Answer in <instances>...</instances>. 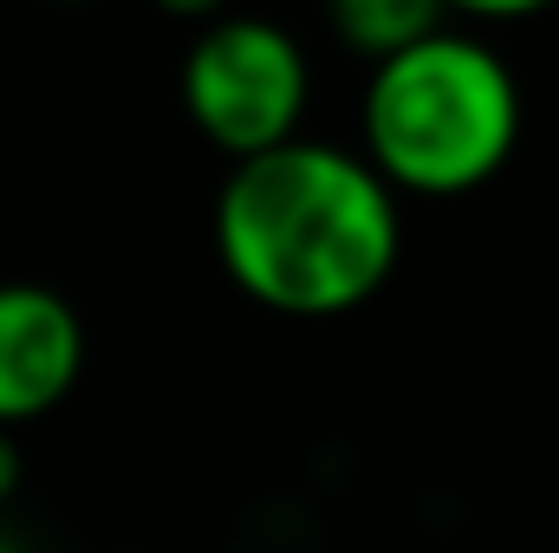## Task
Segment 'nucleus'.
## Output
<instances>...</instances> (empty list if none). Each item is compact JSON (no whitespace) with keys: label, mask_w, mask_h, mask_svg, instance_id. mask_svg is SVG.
Segmentation results:
<instances>
[{"label":"nucleus","mask_w":559,"mask_h":553,"mask_svg":"<svg viewBox=\"0 0 559 553\" xmlns=\"http://www.w3.org/2000/svg\"><path fill=\"white\" fill-rule=\"evenodd\" d=\"M215 255L254 306L280 319H338L397 274L404 209L358 150L293 138L228 169Z\"/></svg>","instance_id":"1"},{"label":"nucleus","mask_w":559,"mask_h":553,"mask_svg":"<svg viewBox=\"0 0 559 553\" xmlns=\"http://www.w3.org/2000/svg\"><path fill=\"white\" fill-rule=\"evenodd\" d=\"M365 163L404 202H449L495 183L521 150V79L468 33H436L411 52L371 66L365 85Z\"/></svg>","instance_id":"2"},{"label":"nucleus","mask_w":559,"mask_h":553,"mask_svg":"<svg viewBox=\"0 0 559 553\" xmlns=\"http://www.w3.org/2000/svg\"><path fill=\"white\" fill-rule=\"evenodd\" d=\"M176 85L189 125L235 163L293 143L312 105L306 46L280 20H254V13H222L215 26H202L182 52Z\"/></svg>","instance_id":"3"},{"label":"nucleus","mask_w":559,"mask_h":553,"mask_svg":"<svg viewBox=\"0 0 559 553\" xmlns=\"http://www.w3.org/2000/svg\"><path fill=\"white\" fill-rule=\"evenodd\" d=\"M85 372V319L39 280H0V430L39 423Z\"/></svg>","instance_id":"4"},{"label":"nucleus","mask_w":559,"mask_h":553,"mask_svg":"<svg viewBox=\"0 0 559 553\" xmlns=\"http://www.w3.org/2000/svg\"><path fill=\"white\" fill-rule=\"evenodd\" d=\"M325 20H332L345 52L384 66L423 39H436L449 26V7L442 0H325Z\"/></svg>","instance_id":"5"},{"label":"nucleus","mask_w":559,"mask_h":553,"mask_svg":"<svg viewBox=\"0 0 559 553\" xmlns=\"http://www.w3.org/2000/svg\"><path fill=\"white\" fill-rule=\"evenodd\" d=\"M442 7L462 20H527V13H547L554 0H442Z\"/></svg>","instance_id":"6"},{"label":"nucleus","mask_w":559,"mask_h":553,"mask_svg":"<svg viewBox=\"0 0 559 553\" xmlns=\"http://www.w3.org/2000/svg\"><path fill=\"white\" fill-rule=\"evenodd\" d=\"M20 475H26V456H20V430H0V508L20 495Z\"/></svg>","instance_id":"7"},{"label":"nucleus","mask_w":559,"mask_h":553,"mask_svg":"<svg viewBox=\"0 0 559 553\" xmlns=\"http://www.w3.org/2000/svg\"><path fill=\"white\" fill-rule=\"evenodd\" d=\"M150 7L169 13V20H189V26H215L228 13V0H150Z\"/></svg>","instance_id":"8"},{"label":"nucleus","mask_w":559,"mask_h":553,"mask_svg":"<svg viewBox=\"0 0 559 553\" xmlns=\"http://www.w3.org/2000/svg\"><path fill=\"white\" fill-rule=\"evenodd\" d=\"M52 7H92V0H52Z\"/></svg>","instance_id":"9"},{"label":"nucleus","mask_w":559,"mask_h":553,"mask_svg":"<svg viewBox=\"0 0 559 553\" xmlns=\"http://www.w3.org/2000/svg\"><path fill=\"white\" fill-rule=\"evenodd\" d=\"M0 553H20V548H13V541H7V534H0Z\"/></svg>","instance_id":"10"}]
</instances>
